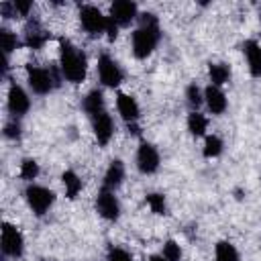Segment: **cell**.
Returning <instances> with one entry per match:
<instances>
[{"label": "cell", "instance_id": "6da1fadb", "mask_svg": "<svg viewBox=\"0 0 261 261\" xmlns=\"http://www.w3.org/2000/svg\"><path fill=\"white\" fill-rule=\"evenodd\" d=\"M137 20H139V27L130 37L133 55L137 59H147L155 51V47L159 43V37H161L159 20H157V16L153 12H141Z\"/></svg>", "mask_w": 261, "mask_h": 261}, {"label": "cell", "instance_id": "7a4b0ae2", "mask_svg": "<svg viewBox=\"0 0 261 261\" xmlns=\"http://www.w3.org/2000/svg\"><path fill=\"white\" fill-rule=\"evenodd\" d=\"M59 69L69 84H82L88 73V59L69 39H59Z\"/></svg>", "mask_w": 261, "mask_h": 261}, {"label": "cell", "instance_id": "3957f363", "mask_svg": "<svg viewBox=\"0 0 261 261\" xmlns=\"http://www.w3.org/2000/svg\"><path fill=\"white\" fill-rule=\"evenodd\" d=\"M27 82L35 94L45 96L61 84V75L57 73L55 67H43L37 63H29L27 65Z\"/></svg>", "mask_w": 261, "mask_h": 261}, {"label": "cell", "instance_id": "277c9868", "mask_svg": "<svg viewBox=\"0 0 261 261\" xmlns=\"http://www.w3.org/2000/svg\"><path fill=\"white\" fill-rule=\"evenodd\" d=\"M24 200L29 204V208L37 214V216H45L49 212V208L53 206L55 202V194L45 188V186H37V184H31L27 190H24Z\"/></svg>", "mask_w": 261, "mask_h": 261}, {"label": "cell", "instance_id": "5b68a950", "mask_svg": "<svg viewBox=\"0 0 261 261\" xmlns=\"http://www.w3.org/2000/svg\"><path fill=\"white\" fill-rule=\"evenodd\" d=\"M0 245H2L4 257L20 259L22 253H24V237H22V232H20L14 224H10V222H2Z\"/></svg>", "mask_w": 261, "mask_h": 261}, {"label": "cell", "instance_id": "8992f818", "mask_svg": "<svg viewBox=\"0 0 261 261\" xmlns=\"http://www.w3.org/2000/svg\"><path fill=\"white\" fill-rule=\"evenodd\" d=\"M106 22H108V16H104L98 6L84 4L80 8V24L90 37H100L102 33H106Z\"/></svg>", "mask_w": 261, "mask_h": 261}, {"label": "cell", "instance_id": "52a82bcc", "mask_svg": "<svg viewBox=\"0 0 261 261\" xmlns=\"http://www.w3.org/2000/svg\"><path fill=\"white\" fill-rule=\"evenodd\" d=\"M98 77L102 82V86L106 88H116L122 80H124V71L120 69V65L116 63V59H112L110 55L102 53L98 57Z\"/></svg>", "mask_w": 261, "mask_h": 261}, {"label": "cell", "instance_id": "ba28073f", "mask_svg": "<svg viewBox=\"0 0 261 261\" xmlns=\"http://www.w3.org/2000/svg\"><path fill=\"white\" fill-rule=\"evenodd\" d=\"M51 39V33L41 24L39 18H29L22 29V45L29 49H41Z\"/></svg>", "mask_w": 261, "mask_h": 261}, {"label": "cell", "instance_id": "9c48e42d", "mask_svg": "<svg viewBox=\"0 0 261 261\" xmlns=\"http://www.w3.org/2000/svg\"><path fill=\"white\" fill-rule=\"evenodd\" d=\"M159 163H161V157H159L157 147L143 141L137 149V169L143 175H151L159 169Z\"/></svg>", "mask_w": 261, "mask_h": 261}, {"label": "cell", "instance_id": "30bf717a", "mask_svg": "<svg viewBox=\"0 0 261 261\" xmlns=\"http://www.w3.org/2000/svg\"><path fill=\"white\" fill-rule=\"evenodd\" d=\"M96 212L104 220H110V222H114V220L120 218V204H118L114 192H110L106 188H102L98 192V196H96Z\"/></svg>", "mask_w": 261, "mask_h": 261}, {"label": "cell", "instance_id": "8fae6325", "mask_svg": "<svg viewBox=\"0 0 261 261\" xmlns=\"http://www.w3.org/2000/svg\"><path fill=\"white\" fill-rule=\"evenodd\" d=\"M6 104H8V112H10L14 118H18V116H22V114L29 112V108H31V98H29V94L22 90V86H18L16 82H12V84L8 86Z\"/></svg>", "mask_w": 261, "mask_h": 261}, {"label": "cell", "instance_id": "7c38bea8", "mask_svg": "<svg viewBox=\"0 0 261 261\" xmlns=\"http://www.w3.org/2000/svg\"><path fill=\"white\" fill-rule=\"evenodd\" d=\"M110 18L118 27H128L133 20L139 18V6L130 0H116L110 4Z\"/></svg>", "mask_w": 261, "mask_h": 261}, {"label": "cell", "instance_id": "4fadbf2b", "mask_svg": "<svg viewBox=\"0 0 261 261\" xmlns=\"http://www.w3.org/2000/svg\"><path fill=\"white\" fill-rule=\"evenodd\" d=\"M92 130H94V137H96L98 145H102V147L108 145L112 135H114V120H112V116L106 110L100 112L98 116H94L92 118Z\"/></svg>", "mask_w": 261, "mask_h": 261}, {"label": "cell", "instance_id": "5bb4252c", "mask_svg": "<svg viewBox=\"0 0 261 261\" xmlns=\"http://www.w3.org/2000/svg\"><path fill=\"white\" fill-rule=\"evenodd\" d=\"M116 108H118V114L124 118L126 124L139 122L141 108H139V102H137L135 96L124 94V92H118V94H116Z\"/></svg>", "mask_w": 261, "mask_h": 261}, {"label": "cell", "instance_id": "9a60e30c", "mask_svg": "<svg viewBox=\"0 0 261 261\" xmlns=\"http://www.w3.org/2000/svg\"><path fill=\"white\" fill-rule=\"evenodd\" d=\"M204 104L208 106V110H210L212 114H222V112L226 110V106H228L224 92H222L220 88L212 86V84L204 90Z\"/></svg>", "mask_w": 261, "mask_h": 261}, {"label": "cell", "instance_id": "2e32d148", "mask_svg": "<svg viewBox=\"0 0 261 261\" xmlns=\"http://www.w3.org/2000/svg\"><path fill=\"white\" fill-rule=\"evenodd\" d=\"M243 53L249 63V71L253 77H261V45L253 39L243 43Z\"/></svg>", "mask_w": 261, "mask_h": 261}, {"label": "cell", "instance_id": "e0dca14e", "mask_svg": "<svg viewBox=\"0 0 261 261\" xmlns=\"http://www.w3.org/2000/svg\"><path fill=\"white\" fill-rule=\"evenodd\" d=\"M122 179H124V163L120 159H112L106 173H104V186L102 188H106L110 192H116L120 188Z\"/></svg>", "mask_w": 261, "mask_h": 261}, {"label": "cell", "instance_id": "ac0fdd59", "mask_svg": "<svg viewBox=\"0 0 261 261\" xmlns=\"http://www.w3.org/2000/svg\"><path fill=\"white\" fill-rule=\"evenodd\" d=\"M82 108L90 118L104 112V94H102V90H90L82 100Z\"/></svg>", "mask_w": 261, "mask_h": 261}, {"label": "cell", "instance_id": "d6986e66", "mask_svg": "<svg viewBox=\"0 0 261 261\" xmlns=\"http://www.w3.org/2000/svg\"><path fill=\"white\" fill-rule=\"evenodd\" d=\"M61 181H63V188H65V196H67L69 200L77 198V194H80L82 188H84L80 175H77L75 171H71V169H65V171L61 173Z\"/></svg>", "mask_w": 261, "mask_h": 261}, {"label": "cell", "instance_id": "ffe728a7", "mask_svg": "<svg viewBox=\"0 0 261 261\" xmlns=\"http://www.w3.org/2000/svg\"><path fill=\"white\" fill-rule=\"evenodd\" d=\"M208 75H210L212 86L220 88L230 80V67L226 63H210L208 65Z\"/></svg>", "mask_w": 261, "mask_h": 261}, {"label": "cell", "instance_id": "44dd1931", "mask_svg": "<svg viewBox=\"0 0 261 261\" xmlns=\"http://www.w3.org/2000/svg\"><path fill=\"white\" fill-rule=\"evenodd\" d=\"M214 257H216V261H241L237 247L232 243H228V241H218L216 243Z\"/></svg>", "mask_w": 261, "mask_h": 261}, {"label": "cell", "instance_id": "7402d4cb", "mask_svg": "<svg viewBox=\"0 0 261 261\" xmlns=\"http://www.w3.org/2000/svg\"><path fill=\"white\" fill-rule=\"evenodd\" d=\"M206 128H208V118L202 112H190L188 114V130H190V135L202 137V135H206Z\"/></svg>", "mask_w": 261, "mask_h": 261}, {"label": "cell", "instance_id": "603a6c76", "mask_svg": "<svg viewBox=\"0 0 261 261\" xmlns=\"http://www.w3.org/2000/svg\"><path fill=\"white\" fill-rule=\"evenodd\" d=\"M222 149H224V143H222L220 137H216V135H206V139H204V149H202V153H204L206 159L218 157V155L222 153Z\"/></svg>", "mask_w": 261, "mask_h": 261}, {"label": "cell", "instance_id": "cb8c5ba5", "mask_svg": "<svg viewBox=\"0 0 261 261\" xmlns=\"http://www.w3.org/2000/svg\"><path fill=\"white\" fill-rule=\"evenodd\" d=\"M0 45H2L4 57H10V53L20 45V41L16 39V33H12V31L6 29V27H2V29H0Z\"/></svg>", "mask_w": 261, "mask_h": 261}, {"label": "cell", "instance_id": "d4e9b609", "mask_svg": "<svg viewBox=\"0 0 261 261\" xmlns=\"http://www.w3.org/2000/svg\"><path fill=\"white\" fill-rule=\"evenodd\" d=\"M145 202H147V206L151 208L153 214H159V216H165L167 214V202H165V196L163 194H157V192L147 194L145 196Z\"/></svg>", "mask_w": 261, "mask_h": 261}, {"label": "cell", "instance_id": "484cf974", "mask_svg": "<svg viewBox=\"0 0 261 261\" xmlns=\"http://www.w3.org/2000/svg\"><path fill=\"white\" fill-rule=\"evenodd\" d=\"M186 100H188V106L192 108V112H198V108L204 104V92L196 84H190L186 88Z\"/></svg>", "mask_w": 261, "mask_h": 261}, {"label": "cell", "instance_id": "4316f807", "mask_svg": "<svg viewBox=\"0 0 261 261\" xmlns=\"http://www.w3.org/2000/svg\"><path fill=\"white\" fill-rule=\"evenodd\" d=\"M18 175H20L24 181H33V179L39 175V163H37L35 159H22Z\"/></svg>", "mask_w": 261, "mask_h": 261}, {"label": "cell", "instance_id": "83f0119b", "mask_svg": "<svg viewBox=\"0 0 261 261\" xmlns=\"http://www.w3.org/2000/svg\"><path fill=\"white\" fill-rule=\"evenodd\" d=\"M161 255H163L167 261H179V259H181V247H179L175 241H167V243L163 245Z\"/></svg>", "mask_w": 261, "mask_h": 261}, {"label": "cell", "instance_id": "f1b7e54d", "mask_svg": "<svg viewBox=\"0 0 261 261\" xmlns=\"http://www.w3.org/2000/svg\"><path fill=\"white\" fill-rule=\"evenodd\" d=\"M106 261H133V255L122 247H110L106 253Z\"/></svg>", "mask_w": 261, "mask_h": 261}, {"label": "cell", "instance_id": "f546056e", "mask_svg": "<svg viewBox=\"0 0 261 261\" xmlns=\"http://www.w3.org/2000/svg\"><path fill=\"white\" fill-rule=\"evenodd\" d=\"M20 135H22V126H20L18 118H12L4 124V137L6 139H20Z\"/></svg>", "mask_w": 261, "mask_h": 261}, {"label": "cell", "instance_id": "4dcf8cb0", "mask_svg": "<svg viewBox=\"0 0 261 261\" xmlns=\"http://www.w3.org/2000/svg\"><path fill=\"white\" fill-rule=\"evenodd\" d=\"M0 16H4V18H16L18 12H16L14 2H2L0 4Z\"/></svg>", "mask_w": 261, "mask_h": 261}, {"label": "cell", "instance_id": "1f68e13d", "mask_svg": "<svg viewBox=\"0 0 261 261\" xmlns=\"http://www.w3.org/2000/svg\"><path fill=\"white\" fill-rule=\"evenodd\" d=\"M118 29H120V27L108 16V22H106V39H108V41H114V39L118 37Z\"/></svg>", "mask_w": 261, "mask_h": 261}, {"label": "cell", "instance_id": "d6a6232c", "mask_svg": "<svg viewBox=\"0 0 261 261\" xmlns=\"http://www.w3.org/2000/svg\"><path fill=\"white\" fill-rule=\"evenodd\" d=\"M14 6H16V12H18V16H29L31 14V10H33V2H14Z\"/></svg>", "mask_w": 261, "mask_h": 261}, {"label": "cell", "instance_id": "836d02e7", "mask_svg": "<svg viewBox=\"0 0 261 261\" xmlns=\"http://www.w3.org/2000/svg\"><path fill=\"white\" fill-rule=\"evenodd\" d=\"M149 261H167L163 255H153V257H149Z\"/></svg>", "mask_w": 261, "mask_h": 261}, {"label": "cell", "instance_id": "e575fe53", "mask_svg": "<svg viewBox=\"0 0 261 261\" xmlns=\"http://www.w3.org/2000/svg\"><path fill=\"white\" fill-rule=\"evenodd\" d=\"M39 261H51V259H39Z\"/></svg>", "mask_w": 261, "mask_h": 261}, {"label": "cell", "instance_id": "d590c367", "mask_svg": "<svg viewBox=\"0 0 261 261\" xmlns=\"http://www.w3.org/2000/svg\"><path fill=\"white\" fill-rule=\"evenodd\" d=\"M259 20H261V10H259Z\"/></svg>", "mask_w": 261, "mask_h": 261}]
</instances>
